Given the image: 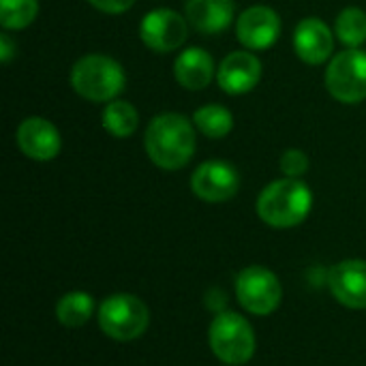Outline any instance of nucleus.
<instances>
[{
  "label": "nucleus",
  "instance_id": "obj_19",
  "mask_svg": "<svg viewBox=\"0 0 366 366\" xmlns=\"http://www.w3.org/2000/svg\"><path fill=\"white\" fill-rule=\"evenodd\" d=\"M94 313V298L86 292H69L56 305V317L64 328H81Z\"/></svg>",
  "mask_w": 366,
  "mask_h": 366
},
{
  "label": "nucleus",
  "instance_id": "obj_18",
  "mask_svg": "<svg viewBox=\"0 0 366 366\" xmlns=\"http://www.w3.org/2000/svg\"><path fill=\"white\" fill-rule=\"evenodd\" d=\"M193 124L195 129L206 135L208 139H223L234 129V114L225 105L208 103L193 112Z\"/></svg>",
  "mask_w": 366,
  "mask_h": 366
},
{
  "label": "nucleus",
  "instance_id": "obj_14",
  "mask_svg": "<svg viewBox=\"0 0 366 366\" xmlns=\"http://www.w3.org/2000/svg\"><path fill=\"white\" fill-rule=\"evenodd\" d=\"M328 287L335 300L347 309H366V262L345 259L330 268Z\"/></svg>",
  "mask_w": 366,
  "mask_h": 366
},
{
  "label": "nucleus",
  "instance_id": "obj_9",
  "mask_svg": "<svg viewBox=\"0 0 366 366\" xmlns=\"http://www.w3.org/2000/svg\"><path fill=\"white\" fill-rule=\"evenodd\" d=\"M240 189V174L229 161L210 159L197 165L191 176V191L208 204H223L236 197Z\"/></svg>",
  "mask_w": 366,
  "mask_h": 366
},
{
  "label": "nucleus",
  "instance_id": "obj_4",
  "mask_svg": "<svg viewBox=\"0 0 366 366\" xmlns=\"http://www.w3.org/2000/svg\"><path fill=\"white\" fill-rule=\"evenodd\" d=\"M208 343L212 354L229 366L247 365L255 354L253 326L240 313H219L208 330Z\"/></svg>",
  "mask_w": 366,
  "mask_h": 366
},
{
  "label": "nucleus",
  "instance_id": "obj_6",
  "mask_svg": "<svg viewBox=\"0 0 366 366\" xmlns=\"http://www.w3.org/2000/svg\"><path fill=\"white\" fill-rule=\"evenodd\" d=\"M326 90L345 105H358L366 99V51L360 47H345L330 58L326 66Z\"/></svg>",
  "mask_w": 366,
  "mask_h": 366
},
{
  "label": "nucleus",
  "instance_id": "obj_21",
  "mask_svg": "<svg viewBox=\"0 0 366 366\" xmlns=\"http://www.w3.org/2000/svg\"><path fill=\"white\" fill-rule=\"evenodd\" d=\"M39 15V0H0L2 30H24Z\"/></svg>",
  "mask_w": 366,
  "mask_h": 366
},
{
  "label": "nucleus",
  "instance_id": "obj_7",
  "mask_svg": "<svg viewBox=\"0 0 366 366\" xmlns=\"http://www.w3.org/2000/svg\"><path fill=\"white\" fill-rule=\"evenodd\" d=\"M236 298L247 313L266 317L281 305V281L272 270L264 266H247L236 277Z\"/></svg>",
  "mask_w": 366,
  "mask_h": 366
},
{
  "label": "nucleus",
  "instance_id": "obj_12",
  "mask_svg": "<svg viewBox=\"0 0 366 366\" xmlns=\"http://www.w3.org/2000/svg\"><path fill=\"white\" fill-rule=\"evenodd\" d=\"M262 79V60L251 49L229 51L217 66V84L225 94L240 97L251 92Z\"/></svg>",
  "mask_w": 366,
  "mask_h": 366
},
{
  "label": "nucleus",
  "instance_id": "obj_8",
  "mask_svg": "<svg viewBox=\"0 0 366 366\" xmlns=\"http://www.w3.org/2000/svg\"><path fill=\"white\" fill-rule=\"evenodd\" d=\"M187 36H189V21L184 13H178L167 6L148 11L139 21L142 43L157 54H169L180 49Z\"/></svg>",
  "mask_w": 366,
  "mask_h": 366
},
{
  "label": "nucleus",
  "instance_id": "obj_5",
  "mask_svg": "<svg viewBox=\"0 0 366 366\" xmlns=\"http://www.w3.org/2000/svg\"><path fill=\"white\" fill-rule=\"evenodd\" d=\"M97 320L105 337L127 343L139 339L148 330L150 311L133 294H112L101 302Z\"/></svg>",
  "mask_w": 366,
  "mask_h": 366
},
{
  "label": "nucleus",
  "instance_id": "obj_25",
  "mask_svg": "<svg viewBox=\"0 0 366 366\" xmlns=\"http://www.w3.org/2000/svg\"><path fill=\"white\" fill-rule=\"evenodd\" d=\"M225 366H229V365H225Z\"/></svg>",
  "mask_w": 366,
  "mask_h": 366
},
{
  "label": "nucleus",
  "instance_id": "obj_24",
  "mask_svg": "<svg viewBox=\"0 0 366 366\" xmlns=\"http://www.w3.org/2000/svg\"><path fill=\"white\" fill-rule=\"evenodd\" d=\"M15 54H17V43L11 39L9 30H4V32L0 34V60H2L4 64H9V62L15 58Z\"/></svg>",
  "mask_w": 366,
  "mask_h": 366
},
{
  "label": "nucleus",
  "instance_id": "obj_23",
  "mask_svg": "<svg viewBox=\"0 0 366 366\" xmlns=\"http://www.w3.org/2000/svg\"><path fill=\"white\" fill-rule=\"evenodd\" d=\"M97 11L101 13H107V15H120V13H127L135 0H88Z\"/></svg>",
  "mask_w": 366,
  "mask_h": 366
},
{
  "label": "nucleus",
  "instance_id": "obj_3",
  "mask_svg": "<svg viewBox=\"0 0 366 366\" xmlns=\"http://www.w3.org/2000/svg\"><path fill=\"white\" fill-rule=\"evenodd\" d=\"M73 90L90 103H109L118 99L127 86L122 64L105 54H86L71 69Z\"/></svg>",
  "mask_w": 366,
  "mask_h": 366
},
{
  "label": "nucleus",
  "instance_id": "obj_15",
  "mask_svg": "<svg viewBox=\"0 0 366 366\" xmlns=\"http://www.w3.org/2000/svg\"><path fill=\"white\" fill-rule=\"evenodd\" d=\"M184 17L199 34H219L236 17L234 0H184Z\"/></svg>",
  "mask_w": 366,
  "mask_h": 366
},
{
  "label": "nucleus",
  "instance_id": "obj_10",
  "mask_svg": "<svg viewBox=\"0 0 366 366\" xmlns=\"http://www.w3.org/2000/svg\"><path fill=\"white\" fill-rule=\"evenodd\" d=\"M283 24L274 9L266 4H255L244 9L236 17V39L244 49L264 51L270 49L281 36Z\"/></svg>",
  "mask_w": 366,
  "mask_h": 366
},
{
  "label": "nucleus",
  "instance_id": "obj_11",
  "mask_svg": "<svg viewBox=\"0 0 366 366\" xmlns=\"http://www.w3.org/2000/svg\"><path fill=\"white\" fill-rule=\"evenodd\" d=\"M15 144L24 157L32 161H51L60 154L62 139L56 124L43 116H28L15 131Z\"/></svg>",
  "mask_w": 366,
  "mask_h": 366
},
{
  "label": "nucleus",
  "instance_id": "obj_16",
  "mask_svg": "<svg viewBox=\"0 0 366 366\" xmlns=\"http://www.w3.org/2000/svg\"><path fill=\"white\" fill-rule=\"evenodd\" d=\"M174 77L184 90L199 92L208 88L212 79H217V66L204 47H187L176 56Z\"/></svg>",
  "mask_w": 366,
  "mask_h": 366
},
{
  "label": "nucleus",
  "instance_id": "obj_22",
  "mask_svg": "<svg viewBox=\"0 0 366 366\" xmlns=\"http://www.w3.org/2000/svg\"><path fill=\"white\" fill-rule=\"evenodd\" d=\"M279 167H281V172H283L285 178H302L309 172L311 161H309V157H307L305 150H300V148H287L281 154V159H279Z\"/></svg>",
  "mask_w": 366,
  "mask_h": 366
},
{
  "label": "nucleus",
  "instance_id": "obj_17",
  "mask_svg": "<svg viewBox=\"0 0 366 366\" xmlns=\"http://www.w3.org/2000/svg\"><path fill=\"white\" fill-rule=\"evenodd\" d=\"M101 124L112 137L127 139L139 127V112L133 103H129L124 99H114V101L105 103V107L101 112Z\"/></svg>",
  "mask_w": 366,
  "mask_h": 366
},
{
  "label": "nucleus",
  "instance_id": "obj_1",
  "mask_svg": "<svg viewBox=\"0 0 366 366\" xmlns=\"http://www.w3.org/2000/svg\"><path fill=\"white\" fill-rule=\"evenodd\" d=\"M144 148L148 159L159 169L178 172L187 167L197 148L193 120L178 112H165L154 116L146 127Z\"/></svg>",
  "mask_w": 366,
  "mask_h": 366
},
{
  "label": "nucleus",
  "instance_id": "obj_13",
  "mask_svg": "<svg viewBox=\"0 0 366 366\" xmlns=\"http://www.w3.org/2000/svg\"><path fill=\"white\" fill-rule=\"evenodd\" d=\"M294 51L311 66L324 64L335 51V30H330V26L320 17L300 19L294 30Z\"/></svg>",
  "mask_w": 366,
  "mask_h": 366
},
{
  "label": "nucleus",
  "instance_id": "obj_20",
  "mask_svg": "<svg viewBox=\"0 0 366 366\" xmlns=\"http://www.w3.org/2000/svg\"><path fill=\"white\" fill-rule=\"evenodd\" d=\"M335 36L345 47H360L366 41V11L360 6H347L337 15Z\"/></svg>",
  "mask_w": 366,
  "mask_h": 366
},
{
  "label": "nucleus",
  "instance_id": "obj_2",
  "mask_svg": "<svg viewBox=\"0 0 366 366\" xmlns=\"http://www.w3.org/2000/svg\"><path fill=\"white\" fill-rule=\"evenodd\" d=\"M313 193L300 178H281L266 184L257 197V217L274 229H290L311 214Z\"/></svg>",
  "mask_w": 366,
  "mask_h": 366
}]
</instances>
